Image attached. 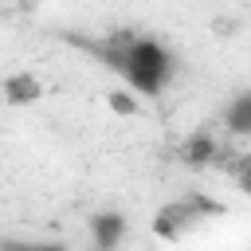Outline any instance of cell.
<instances>
[{"label":"cell","mask_w":251,"mask_h":251,"mask_svg":"<svg viewBox=\"0 0 251 251\" xmlns=\"http://www.w3.org/2000/svg\"><path fill=\"white\" fill-rule=\"evenodd\" d=\"M216 141H212V133H196V137H188L184 145H180V161H188L192 169H200V165H212L216 161Z\"/></svg>","instance_id":"cell-4"},{"label":"cell","mask_w":251,"mask_h":251,"mask_svg":"<svg viewBox=\"0 0 251 251\" xmlns=\"http://www.w3.org/2000/svg\"><path fill=\"white\" fill-rule=\"evenodd\" d=\"M4 98H8L12 106L35 102V98H39V78H31V75H12V78L4 82Z\"/></svg>","instance_id":"cell-6"},{"label":"cell","mask_w":251,"mask_h":251,"mask_svg":"<svg viewBox=\"0 0 251 251\" xmlns=\"http://www.w3.org/2000/svg\"><path fill=\"white\" fill-rule=\"evenodd\" d=\"M90 231H94V243L110 251V247H118V239L126 235V220H122L118 212H102V216L90 220Z\"/></svg>","instance_id":"cell-3"},{"label":"cell","mask_w":251,"mask_h":251,"mask_svg":"<svg viewBox=\"0 0 251 251\" xmlns=\"http://www.w3.org/2000/svg\"><path fill=\"white\" fill-rule=\"evenodd\" d=\"M126 82L133 90H145V94H161L169 75H173V55L157 43V39H145V35H133L126 39V51H122V71Z\"/></svg>","instance_id":"cell-1"},{"label":"cell","mask_w":251,"mask_h":251,"mask_svg":"<svg viewBox=\"0 0 251 251\" xmlns=\"http://www.w3.org/2000/svg\"><path fill=\"white\" fill-rule=\"evenodd\" d=\"M192 220H200V216H196V208H192L188 200H176V204H169V208H161V212H157L153 231H157V235H165V239H176Z\"/></svg>","instance_id":"cell-2"},{"label":"cell","mask_w":251,"mask_h":251,"mask_svg":"<svg viewBox=\"0 0 251 251\" xmlns=\"http://www.w3.org/2000/svg\"><path fill=\"white\" fill-rule=\"evenodd\" d=\"M224 126H227L231 133H251V90H239V94L227 102Z\"/></svg>","instance_id":"cell-5"},{"label":"cell","mask_w":251,"mask_h":251,"mask_svg":"<svg viewBox=\"0 0 251 251\" xmlns=\"http://www.w3.org/2000/svg\"><path fill=\"white\" fill-rule=\"evenodd\" d=\"M231 173H235L239 188L251 192V153H247V157H235V161H231Z\"/></svg>","instance_id":"cell-7"},{"label":"cell","mask_w":251,"mask_h":251,"mask_svg":"<svg viewBox=\"0 0 251 251\" xmlns=\"http://www.w3.org/2000/svg\"><path fill=\"white\" fill-rule=\"evenodd\" d=\"M110 106H114L118 114H133V110H137V102H133L126 90H114V94H110Z\"/></svg>","instance_id":"cell-8"}]
</instances>
